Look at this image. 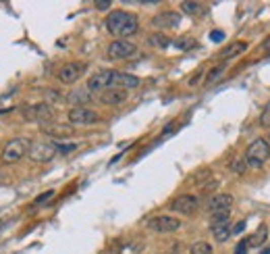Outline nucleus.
<instances>
[{"label": "nucleus", "instance_id": "f257e3e1", "mask_svg": "<svg viewBox=\"0 0 270 254\" xmlns=\"http://www.w3.org/2000/svg\"><path fill=\"white\" fill-rule=\"evenodd\" d=\"M106 30L108 34L117 36L119 40H125L133 34H138L140 30V19L138 15L133 13H127V11H112L108 17H106Z\"/></svg>", "mask_w": 270, "mask_h": 254}, {"label": "nucleus", "instance_id": "f03ea898", "mask_svg": "<svg viewBox=\"0 0 270 254\" xmlns=\"http://www.w3.org/2000/svg\"><path fill=\"white\" fill-rule=\"evenodd\" d=\"M29 148H31V140H27V137H13L0 150V163L15 165L29 152Z\"/></svg>", "mask_w": 270, "mask_h": 254}, {"label": "nucleus", "instance_id": "7ed1b4c3", "mask_svg": "<svg viewBox=\"0 0 270 254\" xmlns=\"http://www.w3.org/2000/svg\"><path fill=\"white\" fill-rule=\"evenodd\" d=\"M243 160H245V165L252 167V169L264 167L268 160H270V144H268V140H264V137H258V140H254L250 144V148H247Z\"/></svg>", "mask_w": 270, "mask_h": 254}, {"label": "nucleus", "instance_id": "20e7f679", "mask_svg": "<svg viewBox=\"0 0 270 254\" xmlns=\"http://www.w3.org/2000/svg\"><path fill=\"white\" fill-rule=\"evenodd\" d=\"M29 158L33 163H50V160L58 154L56 150V142L54 140H40V142H31L29 148Z\"/></svg>", "mask_w": 270, "mask_h": 254}, {"label": "nucleus", "instance_id": "39448f33", "mask_svg": "<svg viewBox=\"0 0 270 254\" xmlns=\"http://www.w3.org/2000/svg\"><path fill=\"white\" fill-rule=\"evenodd\" d=\"M115 77H117V69H102V71L94 73L92 77L87 79V90L89 92H104L115 88Z\"/></svg>", "mask_w": 270, "mask_h": 254}, {"label": "nucleus", "instance_id": "423d86ee", "mask_svg": "<svg viewBox=\"0 0 270 254\" xmlns=\"http://www.w3.org/2000/svg\"><path fill=\"white\" fill-rule=\"evenodd\" d=\"M23 117H25L27 121H36V123H40V125L44 127V125H48V123L52 121L54 112H52V106H50V104L38 102V104H29V106L23 110Z\"/></svg>", "mask_w": 270, "mask_h": 254}, {"label": "nucleus", "instance_id": "0eeeda50", "mask_svg": "<svg viewBox=\"0 0 270 254\" xmlns=\"http://www.w3.org/2000/svg\"><path fill=\"white\" fill-rule=\"evenodd\" d=\"M148 229H152L156 234H173L177 229H181V221L171 215H158L148 221Z\"/></svg>", "mask_w": 270, "mask_h": 254}, {"label": "nucleus", "instance_id": "6e6552de", "mask_svg": "<svg viewBox=\"0 0 270 254\" xmlns=\"http://www.w3.org/2000/svg\"><path fill=\"white\" fill-rule=\"evenodd\" d=\"M135 54H138V46L129 40H115L108 46V57L112 61H125V59H131Z\"/></svg>", "mask_w": 270, "mask_h": 254}, {"label": "nucleus", "instance_id": "1a4fd4ad", "mask_svg": "<svg viewBox=\"0 0 270 254\" xmlns=\"http://www.w3.org/2000/svg\"><path fill=\"white\" fill-rule=\"evenodd\" d=\"M85 71V65L83 63H66L58 69L56 73V79L62 83V86H73Z\"/></svg>", "mask_w": 270, "mask_h": 254}, {"label": "nucleus", "instance_id": "9d476101", "mask_svg": "<svg viewBox=\"0 0 270 254\" xmlns=\"http://www.w3.org/2000/svg\"><path fill=\"white\" fill-rule=\"evenodd\" d=\"M69 123L71 125H94V123H100V115L87 106L71 108L69 110Z\"/></svg>", "mask_w": 270, "mask_h": 254}, {"label": "nucleus", "instance_id": "9b49d317", "mask_svg": "<svg viewBox=\"0 0 270 254\" xmlns=\"http://www.w3.org/2000/svg\"><path fill=\"white\" fill-rule=\"evenodd\" d=\"M199 209V198L193 194H181L171 202V211L181 213V215H191Z\"/></svg>", "mask_w": 270, "mask_h": 254}, {"label": "nucleus", "instance_id": "f8f14e48", "mask_svg": "<svg viewBox=\"0 0 270 254\" xmlns=\"http://www.w3.org/2000/svg\"><path fill=\"white\" fill-rule=\"evenodd\" d=\"M233 206V196L231 194H214L210 196L206 209L210 215H216V213H229V209Z\"/></svg>", "mask_w": 270, "mask_h": 254}, {"label": "nucleus", "instance_id": "ddd939ff", "mask_svg": "<svg viewBox=\"0 0 270 254\" xmlns=\"http://www.w3.org/2000/svg\"><path fill=\"white\" fill-rule=\"evenodd\" d=\"M179 23H181V15L175 13V11H164L158 13L152 19V27H158V30H175Z\"/></svg>", "mask_w": 270, "mask_h": 254}, {"label": "nucleus", "instance_id": "4468645a", "mask_svg": "<svg viewBox=\"0 0 270 254\" xmlns=\"http://www.w3.org/2000/svg\"><path fill=\"white\" fill-rule=\"evenodd\" d=\"M127 90H121V88H110V90H104L100 92V102L102 104H108V106H119L127 100Z\"/></svg>", "mask_w": 270, "mask_h": 254}, {"label": "nucleus", "instance_id": "2eb2a0df", "mask_svg": "<svg viewBox=\"0 0 270 254\" xmlns=\"http://www.w3.org/2000/svg\"><path fill=\"white\" fill-rule=\"evenodd\" d=\"M42 133L48 135V137H69V135H73V127H66V125H44Z\"/></svg>", "mask_w": 270, "mask_h": 254}, {"label": "nucleus", "instance_id": "dca6fc26", "mask_svg": "<svg viewBox=\"0 0 270 254\" xmlns=\"http://www.w3.org/2000/svg\"><path fill=\"white\" fill-rule=\"evenodd\" d=\"M89 100H92V94H87V90H75L66 96V102L73 104V108H79V106H85Z\"/></svg>", "mask_w": 270, "mask_h": 254}, {"label": "nucleus", "instance_id": "f3484780", "mask_svg": "<svg viewBox=\"0 0 270 254\" xmlns=\"http://www.w3.org/2000/svg\"><path fill=\"white\" fill-rule=\"evenodd\" d=\"M247 50V44L245 42H233V44H229L227 48H222L220 50V59H233V57H239L241 52H245Z\"/></svg>", "mask_w": 270, "mask_h": 254}, {"label": "nucleus", "instance_id": "a211bd4d", "mask_svg": "<svg viewBox=\"0 0 270 254\" xmlns=\"http://www.w3.org/2000/svg\"><path fill=\"white\" fill-rule=\"evenodd\" d=\"M266 238H268V227H266V225H260V227L256 229V234H252L245 242H247V246L258 248V246L266 244Z\"/></svg>", "mask_w": 270, "mask_h": 254}, {"label": "nucleus", "instance_id": "6ab92c4d", "mask_svg": "<svg viewBox=\"0 0 270 254\" xmlns=\"http://www.w3.org/2000/svg\"><path fill=\"white\" fill-rule=\"evenodd\" d=\"M212 236H214V240H216V242H227V240L233 236L231 225H229V223L214 225V227H212Z\"/></svg>", "mask_w": 270, "mask_h": 254}, {"label": "nucleus", "instance_id": "aec40b11", "mask_svg": "<svg viewBox=\"0 0 270 254\" xmlns=\"http://www.w3.org/2000/svg\"><path fill=\"white\" fill-rule=\"evenodd\" d=\"M148 44L152 46V48H168V46L173 44V40L164 34H152V36H148Z\"/></svg>", "mask_w": 270, "mask_h": 254}, {"label": "nucleus", "instance_id": "412c9836", "mask_svg": "<svg viewBox=\"0 0 270 254\" xmlns=\"http://www.w3.org/2000/svg\"><path fill=\"white\" fill-rule=\"evenodd\" d=\"M181 11L187 13V15H206V7L199 5V3H189V0H185V3H181Z\"/></svg>", "mask_w": 270, "mask_h": 254}, {"label": "nucleus", "instance_id": "4be33fe9", "mask_svg": "<svg viewBox=\"0 0 270 254\" xmlns=\"http://www.w3.org/2000/svg\"><path fill=\"white\" fill-rule=\"evenodd\" d=\"M224 69H227V63H220V65H216L214 69H210V73H208V77H206V86H212L214 81H218L220 75L224 73Z\"/></svg>", "mask_w": 270, "mask_h": 254}, {"label": "nucleus", "instance_id": "5701e85b", "mask_svg": "<svg viewBox=\"0 0 270 254\" xmlns=\"http://www.w3.org/2000/svg\"><path fill=\"white\" fill-rule=\"evenodd\" d=\"M189 254H212V246L204 240H199V242H193L191 248H189Z\"/></svg>", "mask_w": 270, "mask_h": 254}, {"label": "nucleus", "instance_id": "b1692460", "mask_svg": "<svg viewBox=\"0 0 270 254\" xmlns=\"http://www.w3.org/2000/svg\"><path fill=\"white\" fill-rule=\"evenodd\" d=\"M173 44H175V48H179V50H191L197 42H195L193 38H187V36H185V38H179V40H175Z\"/></svg>", "mask_w": 270, "mask_h": 254}, {"label": "nucleus", "instance_id": "393cba45", "mask_svg": "<svg viewBox=\"0 0 270 254\" xmlns=\"http://www.w3.org/2000/svg\"><path fill=\"white\" fill-rule=\"evenodd\" d=\"M229 217H231V211L229 213H216V215H212V227L214 225H222V223H229Z\"/></svg>", "mask_w": 270, "mask_h": 254}, {"label": "nucleus", "instance_id": "a878e982", "mask_svg": "<svg viewBox=\"0 0 270 254\" xmlns=\"http://www.w3.org/2000/svg\"><path fill=\"white\" fill-rule=\"evenodd\" d=\"M56 150H58V154H66V152L77 150V144H58L56 142Z\"/></svg>", "mask_w": 270, "mask_h": 254}, {"label": "nucleus", "instance_id": "bb28decb", "mask_svg": "<svg viewBox=\"0 0 270 254\" xmlns=\"http://www.w3.org/2000/svg\"><path fill=\"white\" fill-rule=\"evenodd\" d=\"M52 198H54V190H48V192H44L42 196L36 198V204H44V202H48V200H52Z\"/></svg>", "mask_w": 270, "mask_h": 254}, {"label": "nucleus", "instance_id": "cd10ccee", "mask_svg": "<svg viewBox=\"0 0 270 254\" xmlns=\"http://www.w3.org/2000/svg\"><path fill=\"white\" fill-rule=\"evenodd\" d=\"M260 123L264 125V127H270V104L264 108V112H262V117H260Z\"/></svg>", "mask_w": 270, "mask_h": 254}, {"label": "nucleus", "instance_id": "c85d7f7f", "mask_svg": "<svg viewBox=\"0 0 270 254\" xmlns=\"http://www.w3.org/2000/svg\"><path fill=\"white\" fill-rule=\"evenodd\" d=\"M245 167H247V165H245V160H243V158H241V160H235V163L231 165V169H233L235 173H243Z\"/></svg>", "mask_w": 270, "mask_h": 254}, {"label": "nucleus", "instance_id": "c756f323", "mask_svg": "<svg viewBox=\"0 0 270 254\" xmlns=\"http://www.w3.org/2000/svg\"><path fill=\"white\" fill-rule=\"evenodd\" d=\"M110 7H112L110 0H98V3H96V9H98V11H108Z\"/></svg>", "mask_w": 270, "mask_h": 254}, {"label": "nucleus", "instance_id": "7c9ffc66", "mask_svg": "<svg viewBox=\"0 0 270 254\" xmlns=\"http://www.w3.org/2000/svg\"><path fill=\"white\" fill-rule=\"evenodd\" d=\"M245 250H247V242L241 240V242L237 244V248H235V254H245Z\"/></svg>", "mask_w": 270, "mask_h": 254}, {"label": "nucleus", "instance_id": "2f4dec72", "mask_svg": "<svg viewBox=\"0 0 270 254\" xmlns=\"http://www.w3.org/2000/svg\"><path fill=\"white\" fill-rule=\"evenodd\" d=\"M210 40H212V42H222V40H224V34H222V32H212V34H210Z\"/></svg>", "mask_w": 270, "mask_h": 254}, {"label": "nucleus", "instance_id": "473e14b6", "mask_svg": "<svg viewBox=\"0 0 270 254\" xmlns=\"http://www.w3.org/2000/svg\"><path fill=\"white\" fill-rule=\"evenodd\" d=\"M243 229H245V221H239V223H237V225L231 229V232H233V234H241Z\"/></svg>", "mask_w": 270, "mask_h": 254}, {"label": "nucleus", "instance_id": "72a5a7b5", "mask_svg": "<svg viewBox=\"0 0 270 254\" xmlns=\"http://www.w3.org/2000/svg\"><path fill=\"white\" fill-rule=\"evenodd\" d=\"M46 96H48L50 100H60V96H58V92H54V90H48V92H46Z\"/></svg>", "mask_w": 270, "mask_h": 254}, {"label": "nucleus", "instance_id": "f704fd0d", "mask_svg": "<svg viewBox=\"0 0 270 254\" xmlns=\"http://www.w3.org/2000/svg\"><path fill=\"white\" fill-rule=\"evenodd\" d=\"M199 77H201V71H197V73H195V75L189 79V86H195V83L199 81Z\"/></svg>", "mask_w": 270, "mask_h": 254}, {"label": "nucleus", "instance_id": "c9c22d12", "mask_svg": "<svg viewBox=\"0 0 270 254\" xmlns=\"http://www.w3.org/2000/svg\"><path fill=\"white\" fill-rule=\"evenodd\" d=\"M262 50H266V52H268V50H270V38H268V40H266V46H264V48H262Z\"/></svg>", "mask_w": 270, "mask_h": 254}, {"label": "nucleus", "instance_id": "e433bc0d", "mask_svg": "<svg viewBox=\"0 0 270 254\" xmlns=\"http://www.w3.org/2000/svg\"><path fill=\"white\" fill-rule=\"evenodd\" d=\"M260 254H270V248H264V252H260Z\"/></svg>", "mask_w": 270, "mask_h": 254}, {"label": "nucleus", "instance_id": "4c0bfd02", "mask_svg": "<svg viewBox=\"0 0 270 254\" xmlns=\"http://www.w3.org/2000/svg\"><path fill=\"white\" fill-rule=\"evenodd\" d=\"M0 183H5V175L3 173H0Z\"/></svg>", "mask_w": 270, "mask_h": 254}, {"label": "nucleus", "instance_id": "58836bf2", "mask_svg": "<svg viewBox=\"0 0 270 254\" xmlns=\"http://www.w3.org/2000/svg\"><path fill=\"white\" fill-rule=\"evenodd\" d=\"M164 254H175V252H164Z\"/></svg>", "mask_w": 270, "mask_h": 254}, {"label": "nucleus", "instance_id": "ea45409f", "mask_svg": "<svg viewBox=\"0 0 270 254\" xmlns=\"http://www.w3.org/2000/svg\"><path fill=\"white\" fill-rule=\"evenodd\" d=\"M268 144H270V140H268Z\"/></svg>", "mask_w": 270, "mask_h": 254}]
</instances>
